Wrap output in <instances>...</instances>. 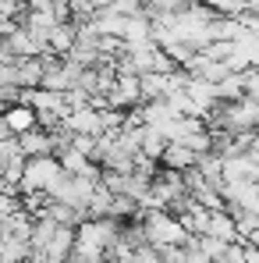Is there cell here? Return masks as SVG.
<instances>
[{"mask_svg":"<svg viewBox=\"0 0 259 263\" xmlns=\"http://www.w3.org/2000/svg\"><path fill=\"white\" fill-rule=\"evenodd\" d=\"M4 128H7V135L22 139V135H29V132L39 128V110H36L32 103L18 100V103L7 107V114H4Z\"/></svg>","mask_w":259,"mask_h":263,"instance_id":"obj_1","label":"cell"}]
</instances>
